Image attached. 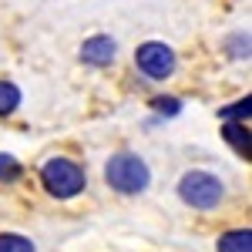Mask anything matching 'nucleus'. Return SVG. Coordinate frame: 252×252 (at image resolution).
Returning <instances> with one entry per match:
<instances>
[{
  "mask_svg": "<svg viewBox=\"0 0 252 252\" xmlns=\"http://www.w3.org/2000/svg\"><path fill=\"white\" fill-rule=\"evenodd\" d=\"M17 104H20L17 84H10V81H0V115H10Z\"/></svg>",
  "mask_w": 252,
  "mask_h": 252,
  "instance_id": "obj_9",
  "label": "nucleus"
},
{
  "mask_svg": "<svg viewBox=\"0 0 252 252\" xmlns=\"http://www.w3.org/2000/svg\"><path fill=\"white\" fill-rule=\"evenodd\" d=\"M135 64L138 71H145L152 81H165L175 71V51L161 40H148L135 51Z\"/></svg>",
  "mask_w": 252,
  "mask_h": 252,
  "instance_id": "obj_4",
  "label": "nucleus"
},
{
  "mask_svg": "<svg viewBox=\"0 0 252 252\" xmlns=\"http://www.w3.org/2000/svg\"><path fill=\"white\" fill-rule=\"evenodd\" d=\"M81 61H84V64H94V67L111 64V61H115V40L104 37V34L88 37L84 44H81Z\"/></svg>",
  "mask_w": 252,
  "mask_h": 252,
  "instance_id": "obj_5",
  "label": "nucleus"
},
{
  "mask_svg": "<svg viewBox=\"0 0 252 252\" xmlns=\"http://www.w3.org/2000/svg\"><path fill=\"white\" fill-rule=\"evenodd\" d=\"M40 178H44L47 192L58 195V198H74L84 189V172H81L74 161H67V158H51L44 165Z\"/></svg>",
  "mask_w": 252,
  "mask_h": 252,
  "instance_id": "obj_3",
  "label": "nucleus"
},
{
  "mask_svg": "<svg viewBox=\"0 0 252 252\" xmlns=\"http://www.w3.org/2000/svg\"><path fill=\"white\" fill-rule=\"evenodd\" d=\"M0 252H34V242L17 232H3L0 235Z\"/></svg>",
  "mask_w": 252,
  "mask_h": 252,
  "instance_id": "obj_10",
  "label": "nucleus"
},
{
  "mask_svg": "<svg viewBox=\"0 0 252 252\" xmlns=\"http://www.w3.org/2000/svg\"><path fill=\"white\" fill-rule=\"evenodd\" d=\"M20 178V161L14 155H0V182H14Z\"/></svg>",
  "mask_w": 252,
  "mask_h": 252,
  "instance_id": "obj_11",
  "label": "nucleus"
},
{
  "mask_svg": "<svg viewBox=\"0 0 252 252\" xmlns=\"http://www.w3.org/2000/svg\"><path fill=\"white\" fill-rule=\"evenodd\" d=\"M104 178H108V185L121 195H135V192H145V185H148V165L141 161L138 155H128V152H121L115 155L108 165H104Z\"/></svg>",
  "mask_w": 252,
  "mask_h": 252,
  "instance_id": "obj_1",
  "label": "nucleus"
},
{
  "mask_svg": "<svg viewBox=\"0 0 252 252\" xmlns=\"http://www.w3.org/2000/svg\"><path fill=\"white\" fill-rule=\"evenodd\" d=\"M178 195L192 209H215L222 202V182L209 172H189L178 182Z\"/></svg>",
  "mask_w": 252,
  "mask_h": 252,
  "instance_id": "obj_2",
  "label": "nucleus"
},
{
  "mask_svg": "<svg viewBox=\"0 0 252 252\" xmlns=\"http://www.w3.org/2000/svg\"><path fill=\"white\" fill-rule=\"evenodd\" d=\"M252 115V97H242V101H235V104H229V108H222L219 111V118L222 121H246V118Z\"/></svg>",
  "mask_w": 252,
  "mask_h": 252,
  "instance_id": "obj_8",
  "label": "nucleus"
},
{
  "mask_svg": "<svg viewBox=\"0 0 252 252\" xmlns=\"http://www.w3.org/2000/svg\"><path fill=\"white\" fill-rule=\"evenodd\" d=\"M219 252H252V232L249 229H235L219 239Z\"/></svg>",
  "mask_w": 252,
  "mask_h": 252,
  "instance_id": "obj_7",
  "label": "nucleus"
},
{
  "mask_svg": "<svg viewBox=\"0 0 252 252\" xmlns=\"http://www.w3.org/2000/svg\"><path fill=\"white\" fill-rule=\"evenodd\" d=\"M152 104H155V111H161V115H178V111H182L178 97H155Z\"/></svg>",
  "mask_w": 252,
  "mask_h": 252,
  "instance_id": "obj_12",
  "label": "nucleus"
},
{
  "mask_svg": "<svg viewBox=\"0 0 252 252\" xmlns=\"http://www.w3.org/2000/svg\"><path fill=\"white\" fill-rule=\"evenodd\" d=\"M222 135H225V141H229L242 158H252V138H249V128H246V125H232V121H225Z\"/></svg>",
  "mask_w": 252,
  "mask_h": 252,
  "instance_id": "obj_6",
  "label": "nucleus"
}]
</instances>
